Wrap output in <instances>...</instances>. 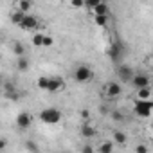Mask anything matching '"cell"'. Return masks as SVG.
I'll return each mask as SVG.
<instances>
[{"label":"cell","mask_w":153,"mask_h":153,"mask_svg":"<svg viewBox=\"0 0 153 153\" xmlns=\"http://www.w3.org/2000/svg\"><path fill=\"white\" fill-rule=\"evenodd\" d=\"M49 81H51V78L42 76V78H38V81H36V87H38L40 90H49Z\"/></svg>","instance_id":"22"},{"label":"cell","mask_w":153,"mask_h":153,"mask_svg":"<svg viewBox=\"0 0 153 153\" xmlns=\"http://www.w3.org/2000/svg\"><path fill=\"white\" fill-rule=\"evenodd\" d=\"M79 117H81L83 121H90V112H88V110H81V112H79Z\"/></svg>","instance_id":"29"},{"label":"cell","mask_w":153,"mask_h":153,"mask_svg":"<svg viewBox=\"0 0 153 153\" xmlns=\"http://www.w3.org/2000/svg\"><path fill=\"white\" fill-rule=\"evenodd\" d=\"M115 76H117V79H119V81L131 83L135 72H133V67H130V65H117V68H115Z\"/></svg>","instance_id":"5"},{"label":"cell","mask_w":153,"mask_h":153,"mask_svg":"<svg viewBox=\"0 0 153 153\" xmlns=\"http://www.w3.org/2000/svg\"><path fill=\"white\" fill-rule=\"evenodd\" d=\"M149 61H151V63H153V52H151V56H149Z\"/></svg>","instance_id":"32"},{"label":"cell","mask_w":153,"mask_h":153,"mask_svg":"<svg viewBox=\"0 0 153 153\" xmlns=\"http://www.w3.org/2000/svg\"><path fill=\"white\" fill-rule=\"evenodd\" d=\"M40 25V20L34 16V15H25V18H24V22L20 24V29H24V31H34L36 27Z\"/></svg>","instance_id":"9"},{"label":"cell","mask_w":153,"mask_h":153,"mask_svg":"<svg viewBox=\"0 0 153 153\" xmlns=\"http://www.w3.org/2000/svg\"><path fill=\"white\" fill-rule=\"evenodd\" d=\"M121 94H123V87H121L119 81H108L103 87V96L106 99H117Z\"/></svg>","instance_id":"4"},{"label":"cell","mask_w":153,"mask_h":153,"mask_svg":"<svg viewBox=\"0 0 153 153\" xmlns=\"http://www.w3.org/2000/svg\"><path fill=\"white\" fill-rule=\"evenodd\" d=\"M29 2H34V0H29Z\"/></svg>","instance_id":"35"},{"label":"cell","mask_w":153,"mask_h":153,"mask_svg":"<svg viewBox=\"0 0 153 153\" xmlns=\"http://www.w3.org/2000/svg\"><path fill=\"white\" fill-rule=\"evenodd\" d=\"M43 38H45V34H43V33H36V34H33L31 43H33L34 47H43Z\"/></svg>","instance_id":"20"},{"label":"cell","mask_w":153,"mask_h":153,"mask_svg":"<svg viewBox=\"0 0 153 153\" xmlns=\"http://www.w3.org/2000/svg\"><path fill=\"white\" fill-rule=\"evenodd\" d=\"M149 97H151V90H149V87H144V88H137L135 99H149Z\"/></svg>","instance_id":"18"},{"label":"cell","mask_w":153,"mask_h":153,"mask_svg":"<svg viewBox=\"0 0 153 153\" xmlns=\"http://www.w3.org/2000/svg\"><path fill=\"white\" fill-rule=\"evenodd\" d=\"M79 133L83 139H94L97 135V130L94 128V124H90V121H83V124L79 126Z\"/></svg>","instance_id":"10"},{"label":"cell","mask_w":153,"mask_h":153,"mask_svg":"<svg viewBox=\"0 0 153 153\" xmlns=\"http://www.w3.org/2000/svg\"><path fill=\"white\" fill-rule=\"evenodd\" d=\"M130 85H133L135 88H144V87H149V76H146V74H135Z\"/></svg>","instance_id":"11"},{"label":"cell","mask_w":153,"mask_h":153,"mask_svg":"<svg viewBox=\"0 0 153 153\" xmlns=\"http://www.w3.org/2000/svg\"><path fill=\"white\" fill-rule=\"evenodd\" d=\"M101 2H108V0H101Z\"/></svg>","instance_id":"34"},{"label":"cell","mask_w":153,"mask_h":153,"mask_svg":"<svg viewBox=\"0 0 153 153\" xmlns=\"http://www.w3.org/2000/svg\"><path fill=\"white\" fill-rule=\"evenodd\" d=\"M70 6L74 9H81V7H85V0H70Z\"/></svg>","instance_id":"25"},{"label":"cell","mask_w":153,"mask_h":153,"mask_svg":"<svg viewBox=\"0 0 153 153\" xmlns=\"http://www.w3.org/2000/svg\"><path fill=\"white\" fill-rule=\"evenodd\" d=\"M25 15H27V13H24V11H18V9H15V11L11 13V22H13L15 25H18V27H20V24L24 22Z\"/></svg>","instance_id":"15"},{"label":"cell","mask_w":153,"mask_h":153,"mask_svg":"<svg viewBox=\"0 0 153 153\" xmlns=\"http://www.w3.org/2000/svg\"><path fill=\"white\" fill-rule=\"evenodd\" d=\"M65 88H67V83H65V79L61 76H52L51 81H49V90L47 92L56 94V92H63Z\"/></svg>","instance_id":"6"},{"label":"cell","mask_w":153,"mask_h":153,"mask_svg":"<svg viewBox=\"0 0 153 153\" xmlns=\"http://www.w3.org/2000/svg\"><path fill=\"white\" fill-rule=\"evenodd\" d=\"M99 2H101V0H85V7L87 9H94Z\"/></svg>","instance_id":"27"},{"label":"cell","mask_w":153,"mask_h":153,"mask_svg":"<svg viewBox=\"0 0 153 153\" xmlns=\"http://www.w3.org/2000/svg\"><path fill=\"white\" fill-rule=\"evenodd\" d=\"M151 133H153V124H151Z\"/></svg>","instance_id":"33"},{"label":"cell","mask_w":153,"mask_h":153,"mask_svg":"<svg viewBox=\"0 0 153 153\" xmlns=\"http://www.w3.org/2000/svg\"><path fill=\"white\" fill-rule=\"evenodd\" d=\"M31 7H33V2H29V0H16V2H15V9H18V11L29 13Z\"/></svg>","instance_id":"14"},{"label":"cell","mask_w":153,"mask_h":153,"mask_svg":"<svg viewBox=\"0 0 153 153\" xmlns=\"http://www.w3.org/2000/svg\"><path fill=\"white\" fill-rule=\"evenodd\" d=\"M148 149H149V148H148L146 144H139V146L135 148V151H137V153H146Z\"/></svg>","instance_id":"30"},{"label":"cell","mask_w":153,"mask_h":153,"mask_svg":"<svg viewBox=\"0 0 153 153\" xmlns=\"http://www.w3.org/2000/svg\"><path fill=\"white\" fill-rule=\"evenodd\" d=\"M74 81L79 83V85H85V83H90L94 79V70L90 65H78L74 68Z\"/></svg>","instance_id":"1"},{"label":"cell","mask_w":153,"mask_h":153,"mask_svg":"<svg viewBox=\"0 0 153 153\" xmlns=\"http://www.w3.org/2000/svg\"><path fill=\"white\" fill-rule=\"evenodd\" d=\"M4 97L7 101H18L20 99V94L16 92V88H11V90H4Z\"/></svg>","instance_id":"21"},{"label":"cell","mask_w":153,"mask_h":153,"mask_svg":"<svg viewBox=\"0 0 153 153\" xmlns=\"http://www.w3.org/2000/svg\"><path fill=\"white\" fill-rule=\"evenodd\" d=\"M97 151H101V153H112V151H114V142H110V140L101 142V144L97 146Z\"/></svg>","instance_id":"19"},{"label":"cell","mask_w":153,"mask_h":153,"mask_svg":"<svg viewBox=\"0 0 153 153\" xmlns=\"http://www.w3.org/2000/svg\"><path fill=\"white\" fill-rule=\"evenodd\" d=\"M31 124H33V115H31L29 112H20V114L16 115V126H18L20 130H29Z\"/></svg>","instance_id":"8"},{"label":"cell","mask_w":153,"mask_h":153,"mask_svg":"<svg viewBox=\"0 0 153 153\" xmlns=\"http://www.w3.org/2000/svg\"><path fill=\"white\" fill-rule=\"evenodd\" d=\"M108 20H110L108 15H94V24L97 27H106L108 25Z\"/></svg>","instance_id":"16"},{"label":"cell","mask_w":153,"mask_h":153,"mask_svg":"<svg viewBox=\"0 0 153 153\" xmlns=\"http://www.w3.org/2000/svg\"><path fill=\"white\" fill-rule=\"evenodd\" d=\"M11 49H13V52H15L16 56H25V47H24L20 42H15V43L11 45Z\"/></svg>","instance_id":"23"},{"label":"cell","mask_w":153,"mask_h":153,"mask_svg":"<svg viewBox=\"0 0 153 153\" xmlns=\"http://www.w3.org/2000/svg\"><path fill=\"white\" fill-rule=\"evenodd\" d=\"M112 139H114L115 144H121V146H124V144L128 142V135H126L124 131H121V130H114Z\"/></svg>","instance_id":"12"},{"label":"cell","mask_w":153,"mask_h":153,"mask_svg":"<svg viewBox=\"0 0 153 153\" xmlns=\"http://www.w3.org/2000/svg\"><path fill=\"white\" fill-rule=\"evenodd\" d=\"M112 119H114V121H117V123H121V121L124 119V115H123L119 110H115V112H112Z\"/></svg>","instance_id":"28"},{"label":"cell","mask_w":153,"mask_h":153,"mask_svg":"<svg viewBox=\"0 0 153 153\" xmlns=\"http://www.w3.org/2000/svg\"><path fill=\"white\" fill-rule=\"evenodd\" d=\"M61 112L58 108H45L40 112V119L45 123V124H58L61 121Z\"/></svg>","instance_id":"3"},{"label":"cell","mask_w":153,"mask_h":153,"mask_svg":"<svg viewBox=\"0 0 153 153\" xmlns=\"http://www.w3.org/2000/svg\"><path fill=\"white\" fill-rule=\"evenodd\" d=\"M54 45V38L51 36V34H45V38H43V47H52Z\"/></svg>","instance_id":"26"},{"label":"cell","mask_w":153,"mask_h":153,"mask_svg":"<svg viewBox=\"0 0 153 153\" xmlns=\"http://www.w3.org/2000/svg\"><path fill=\"white\" fill-rule=\"evenodd\" d=\"M94 15H108V4L106 2H99L94 9H90Z\"/></svg>","instance_id":"17"},{"label":"cell","mask_w":153,"mask_h":153,"mask_svg":"<svg viewBox=\"0 0 153 153\" xmlns=\"http://www.w3.org/2000/svg\"><path fill=\"white\" fill-rule=\"evenodd\" d=\"M24 149H27V151H38L40 148H38V144H34L33 140H27V142L24 144Z\"/></svg>","instance_id":"24"},{"label":"cell","mask_w":153,"mask_h":153,"mask_svg":"<svg viewBox=\"0 0 153 153\" xmlns=\"http://www.w3.org/2000/svg\"><path fill=\"white\" fill-rule=\"evenodd\" d=\"M96 148H92V146H88V144H85L83 148H81V151H85V153H92Z\"/></svg>","instance_id":"31"},{"label":"cell","mask_w":153,"mask_h":153,"mask_svg":"<svg viewBox=\"0 0 153 153\" xmlns=\"http://www.w3.org/2000/svg\"><path fill=\"white\" fill-rule=\"evenodd\" d=\"M106 56H108L114 63L119 61L121 56H123V43H121V42H114V43L106 49Z\"/></svg>","instance_id":"7"},{"label":"cell","mask_w":153,"mask_h":153,"mask_svg":"<svg viewBox=\"0 0 153 153\" xmlns=\"http://www.w3.org/2000/svg\"><path fill=\"white\" fill-rule=\"evenodd\" d=\"M20 72H25L29 67H31V59L29 58H25V56H18V59H16V65H15Z\"/></svg>","instance_id":"13"},{"label":"cell","mask_w":153,"mask_h":153,"mask_svg":"<svg viewBox=\"0 0 153 153\" xmlns=\"http://www.w3.org/2000/svg\"><path fill=\"white\" fill-rule=\"evenodd\" d=\"M151 112H153V101H149V99H135L133 114L137 117H149Z\"/></svg>","instance_id":"2"}]
</instances>
